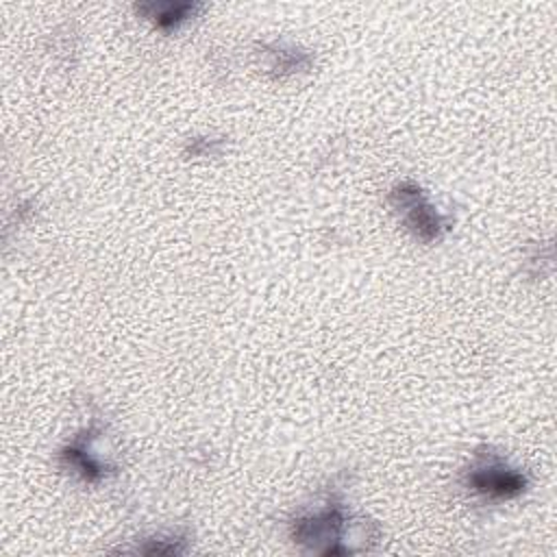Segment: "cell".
<instances>
[{
  "mask_svg": "<svg viewBox=\"0 0 557 557\" xmlns=\"http://www.w3.org/2000/svg\"><path fill=\"white\" fill-rule=\"evenodd\" d=\"M466 483L481 496L492 500H509L527 490V476L520 470L509 468L496 455H479L468 470Z\"/></svg>",
  "mask_w": 557,
  "mask_h": 557,
  "instance_id": "7a4b0ae2",
  "label": "cell"
},
{
  "mask_svg": "<svg viewBox=\"0 0 557 557\" xmlns=\"http://www.w3.org/2000/svg\"><path fill=\"white\" fill-rule=\"evenodd\" d=\"M389 202L403 213L407 228L422 242H435L448 231V220L440 215L416 183H400L389 194Z\"/></svg>",
  "mask_w": 557,
  "mask_h": 557,
  "instance_id": "6da1fadb",
  "label": "cell"
},
{
  "mask_svg": "<svg viewBox=\"0 0 557 557\" xmlns=\"http://www.w3.org/2000/svg\"><path fill=\"white\" fill-rule=\"evenodd\" d=\"M146 17H150L159 28L172 30L178 24H183L198 7L189 2H150V4H139L137 7Z\"/></svg>",
  "mask_w": 557,
  "mask_h": 557,
  "instance_id": "3957f363",
  "label": "cell"
}]
</instances>
